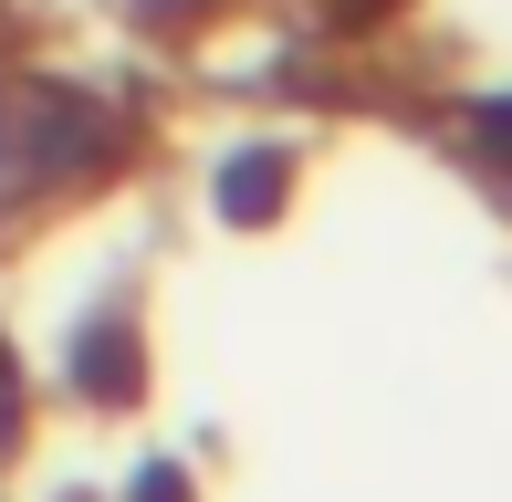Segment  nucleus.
Instances as JSON below:
<instances>
[{"label": "nucleus", "mask_w": 512, "mask_h": 502, "mask_svg": "<svg viewBox=\"0 0 512 502\" xmlns=\"http://www.w3.org/2000/svg\"><path fill=\"white\" fill-rule=\"evenodd\" d=\"M324 11H345V21H377V11H398V0H324Z\"/></svg>", "instance_id": "3"}, {"label": "nucleus", "mask_w": 512, "mask_h": 502, "mask_svg": "<svg viewBox=\"0 0 512 502\" xmlns=\"http://www.w3.org/2000/svg\"><path fill=\"white\" fill-rule=\"evenodd\" d=\"M11 419H21V377H11V356H0V440H11Z\"/></svg>", "instance_id": "2"}, {"label": "nucleus", "mask_w": 512, "mask_h": 502, "mask_svg": "<svg viewBox=\"0 0 512 502\" xmlns=\"http://www.w3.org/2000/svg\"><path fill=\"white\" fill-rule=\"evenodd\" d=\"M105 157V116L74 84H11L0 95V189H53Z\"/></svg>", "instance_id": "1"}]
</instances>
